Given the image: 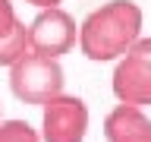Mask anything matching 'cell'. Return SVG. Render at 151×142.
<instances>
[{
    "instance_id": "5b68a950",
    "label": "cell",
    "mask_w": 151,
    "mask_h": 142,
    "mask_svg": "<svg viewBox=\"0 0 151 142\" xmlns=\"http://www.w3.org/2000/svg\"><path fill=\"white\" fill-rule=\"evenodd\" d=\"M76 44H79V25L63 7H44L28 22V51L35 54L60 60Z\"/></svg>"
},
{
    "instance_id": "3957f363",
    "label": "cell",
    "mask_w": 151,
    "mask_h": 142,
    "mask_svg": "<svg viewBox=\"0 0 151 142\" xmlns=\"http://www.w3.org/2000/svg\"><path fill=\"white\" fill-rule=\"evenodd\" d=\"M113 63L116 66L110 76V88L116 101L135 104V107L151 104V38H139Z\"/></svg>"
},
{
    "instance_id": "6da1fadb",
    "label": "cell",
    "mask_w": 151,
    "mask_h": 142,
    "mask_svg": "<svg viewBox=\"0 0 151 142\" xmlns=\"http://www.w3.org/2000/svg\"><path fill=\"white\" fill-rule=\"evenodd\" d=\"M145 13L135 0H110L79 22V51L91 63H113L142 38Z\"/></svg>"
},
{
    "instance_id": "ba28073f",
    "label": "cell",
    "mask_w": 151,
    "mask_h": 142,
    "mask_svg": "<svg viewBox=\"0 0 151 142\" xmlns=\"http://www.w3.org/2000/svg\"><path fill=\"white\" fill-rule=\"evenodd\" d=\"M0 142H41V133L25 120H0Z\"/></svg>"
},
{
    "instance_id": "52a82bcc",
    "label": "cell",
    "mask_w": 151,
    "mask_h": 142,
    "mask_svg": "<svg viewBox=\"0 0 151 142\" xmlns=\"http://www.w3.org/2000/svg\"><path fill=\"white\" fill-rule=\"evenodd\" d=\"M28 51V25L25 22H19L6 38H0V66H13L19 57Z\"/></svg>"
},
{
    "instance_id": "8992f818",
    "label": "cell",
    "mask_w": 151,
    "mask_h": 142,
    "mask_svg": "<svg viewBox=\"0 0 151 142\" xmlns=\"http://www.w3.org/2000/svg\"><path fill=\"white\" fill-rule=\"evenodd\" d=\"M107 142H151V117L135 104H116L104 117Z\"/></svg>"
},
{
    "instance_id": "277c9868",
    "label": "cell",
    "mask_w": 151,
    "mask_h": 142,
    "mask_svg": "<svg viewBox=\"0 0 151 142\" xmlns=\"http://www.w3.org/2000/svg\"><path fill=\"white\" fill-rule=\"evenodd\" d=\"M41 111V142H85L91 114L79 95L60 92Z\"/></svg>"
},
{
    "instance_id": "7a4b0ae2",
    "label": "cell",
    "mask_w": 151,
    "mask_h": 142,
    "mask_svg": "<svg viewBox=\"0 0 151 142\" xmlns=\"http://www.w3.org/2000/svg\"><path fill=\"white\" fill-rule=\"evenodd\" d=\"M66 73L57 57H44L35 51H25L16 63L9 66V88L22 104L44 107L54 95L63 92Z\"/></svg>"
},
{
    "instance_id": "9c48e42d",
    "label": "cell",
    "mask_w": 151,
    "mask_h": 142,
    "mask_svg": "<svg viewBox=\"0 0 151 142\" xmlns=\"http://www.w3.org/2000/svg\"><path fill=\"white\" fill-rule=\"evenodd\" d=\"M22 19L16 16V7H13V0H0V38H6L13 28L19 25Z\"/></svg>"
},
{
    "instance_id": "30bf717a",
    "label": "cell",
    "mask_w": 151,
    "mask_h": 142,
    "mask_svg": "<svg viewBox=\"0 0 151 142\" xmlns=\"http://www.w3.org/2000/svg\"><path fill=\"white\" fill-rule=\"evenodd\" d=\"M22 3H32V7H38V9H44V7H60L63 0H22Z\"/></svg>"
}]
</instances>
